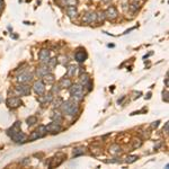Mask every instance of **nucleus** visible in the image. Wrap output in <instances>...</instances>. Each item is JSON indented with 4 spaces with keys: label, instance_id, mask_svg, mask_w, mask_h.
Wrapping results in <instances>:
<instances>
[{
    "label": "nucleus",
    "instance_id": "25",
    "mask_svg": "<svg viewBox=\"0 0 169 169\" xmlns=\"http://www.w3.org/2000/svg\"><path fill=\"white\" fill-rule=\"evenodd\" d=\"M109 151L112 153H118V152H121V147H118L117 144H114V146H112L109 148Z\"/></svg>",
    "mask_w": 169,
    "mask_h": 169
},
{
    "label": "nucleus",
    "instance_id": "21",
    "mask_svg": "<svg viewBox=\"0 0 169 169\" xmlns=\"http://www.w3.org/2000/svg\"><path fill=\"white\" fill-rule=\"evenodd\" d=\"M86 152V149L84 147H79V148H74V151H72V155L74 157H78V156H81V155H84Z\"/></svg>",
    "mask_w": 169,
    "mask_h": 169
},
{
    "label": "nucleus",
    "instance_id": "10",
    "mask_svg": "<svg viewBox=\"0 0 169 169\" xmlns=\"http://www.w3.org/2000/svg\"><path fill=\"white\" fill-rule=\"evenodd\" d=\"M7 105L9 106L10 108H17L21 105V98L18 97H9L7 99Z\"/></svg>",
    "mask_w": 169,
    "mask_h": 169
},
{
    "label": "nucleus",
    "instance_id": "4",
    "mask_svg": "<svg viewBox=\"0 0 169 169\" xmlns=\"http://www.w3.org/2000/svg\"><path fill=\"white\" fill-rule=\"evenodd\" d=\"M104 12H105V17L107 18V19H109V21H114V19H116L117 16H118V12H117L116 8L113 7V6L108 7Z\"/></svg>",
    "mask_w": 169,
    "mask_h": 169
},
{
    "label": "nucleus",
    "instance_id": "30",
    "mask_svg": "<svg viewBox=\"0 0 169 169\" xmlns=\"http://www.w3.org/2000/svg\"><path fill=\"white\" fill-rule=\"evenodd\" d=\"M58 62H60L62 65H65V64H68L69 60H68V58H67V56H60V58L58 59Z\"/></svg>",
    "mask_w": 169,
    "mask_h": 169
},
{
    "label": "nucleus",
    "instance_id": "1",
    "mask_svg": "<svg viewBox=\"0 0 169 169\" xmlns=\"http://www.w3.org/2000/svg\"><path fill=\"white\" fill-rule=\"evenodd\" d=\"M61 111H62V114L67 115L69 117H74L78 112H79V105H78V102H76L74 99H69L67 102H63L61 104Z\"/></svg>",
    "mask_w": 169,
    "mask_h": 169
},
{
    "label": "nucleus",
    "instance_id": "11",
    "mask_svg": "<svg viewBox=\"0 0 169 169\" xmlns=\"http://www.w3.org/2000/svg\"><path fill=\"white\" fill-rule=\"evenodd\" d=\"M97 21V14L93 11H88L82 18V23H87V24H91L93 21Z\"/></svg>",
    "mask_w": 169,
    "mask_h": 169
},
{
    "label": "nucleus",
    "instance_id": "26",
    "mask_svg": "<svg viewBox=\"0 0 169 169\" xmlns=\"http://www.w3.org/2000/svg\"><path fill=\"white\" fill-rule=\"evenodd\" d=\"M52 102H53V100H52ZM62 103H63L62 98H61V97H56V99L53 102V106H54V107H60Z\"/></svg>",
    "mask_w": 169,
    "mask_h": 169
},
{
    "label": "nucleus",
    "instance_id": "34",
    "mask_svg": "<svg viewBox=\"0 0 169 169\" xmlns=\"http://www.w3.org/2000/svg\"><path fill=\"white\" fill-rule=\"evenodd\" d=\"M162 95H164V100H165L166 103H168V91H164Z\"/></svg>",
    "mask_w": 169,
    "mask_h": 169
},
{
    "label": "nucleus",
    "instance_id": "18",
    "mask_svg": "<svg viewBox=\"0 0 169 169\" xmlns=\"http://www.w3.org/2000/svg\"><path fill=\"white\" fill-rule=\"evenodd\" d=\"M37 100L40 103H42V104H44V103H51L53 100V96L52 94H47V95H45L44 97H38Z\"/></svg>",
    "mask_w": 169,
    "mask_h": 169
},
{
    "label": "nucleus",
    "instance_id": "28",
    "mask_svg": "<svg viewBox=\"0 0 169 169\" xmlns=\"http://www.w3.org/2000/svg\"><path fill=\"white\" fill-rule=\"evenodd\" d=\"M37 122V117L36 116H31L27 118V124L28 125H33V124H35Z\"/></svg>",
    "mask_w": 169,
    "mask_h": 169
},
{
    "label": "nucleus",
    "instance_id": "35",
    "mask_svg": "<svg viewBox=\"0 0 169 169\" xmlns=\"http://www.w3.org/2000/svg\"><path fill=\"white\" fill-rule=\"evenodd\" d=\"M159 123H160L159 121L153 122V123H152V125H151V127H152V128H157V127H158V125H159Z\"/></svg>",
    "mask_w": 169,
    "mask_h": 169
},
{
    "label": "nucleus",
    "instance_id": "14",
    "mask_svg": "<svg viewBox=\"0 0 169 169\" xmlns=\"http://www.w3.org/2000/svg\"><path fill=\"white\" fill-rule=\"evenodd\" d=\"M19 131H21V122H16V123L7 131V134H8L9 137H11V135H14L15 133H17V132H19Z\"/></svg>",
    "mask_w": 169,
    "mask_h": 169
},
{
    "label": "nucleus",
    "instance_id": "5",
    "mask_svg": "<svg viewBox=\"0 0 169 169\" xmlns=\"http://www.w3.org/2000/svg\"><path fill=\"white\" fill-rule=\"evenodd\" d=\"M45 127H46V131L50 132V133H52V134L59 133V132L62 131V126L60 125V123H56V122H52V123H50L47 126Z\"/></svg>",
    "mask_w": 169,
    "mask_h": 169
},
{
    "label": "nucleus",
    "instance_id": "7",
    "mask_svg": "<svg viewBox=\"0 0 169 169\" xmlns=\"http://www.w3.org/2000/svg\"><path fill=\"white\" fill-rule=\"evenodd\" d=\"M33 90L37 94V95H43L44 91H45V84L43 81L38 80V81H35L33 84Z\"/></svg>",
    "mask_w": 169,
    "mask_h": 169
},
{
    "label": "nucleus",
    "instance_id": "33",
    "mask_svg": "<svg viewBox=\"0 0 169 169\" xmlns=\"http://www.w3.org/2000/svg\"><path fill=\"white\" fill-rule=\"evenodd\" d=\"M141 146V141L140 140H134V144H133V148H139Z\"/></svg>",
    "mask_w": 169,
    "mask_h": 169
},
{
    "label": "nucleus",
    "instance_id": "13",
    "mask_svg": "<svg viewBox=\"0 0 169 169\" xmlns=\"http://www.w3.org/2000/svg\"><path fill=\"white\" fill-rule=\"evenodd\" d=\"M49 72H50V69H49V67L45 65V64H43V65L38 67V68L36 69V76L40 77V78L44 77L45 74H47Z\"/></svg>",
    "mask_w": 169,
    "mask_h": 169
},
{
    "label": "nucleus",
    "instance_id": "31",
    "mask_svg": "<svg viewBox=\"0 0 169 169\" xmlns=\"http://www.w3.org/2000/svg\"><path fill=\"white\" fill-rule=\"evenodd\" d=\"M137 156H128L125 161H126L127 164H133L134 161H137Z\"/></svg>",
    "mask_w": 169,
    "mask_h": 169
},
{
    "label": "nucleus",
    "instance_id": "37",
    "mask_svg": "<svg viewBox=\"0 0 169 169\" xmlns=\"http://www.w3.org/2000/svg\"><path fill=\"white\" fill-rule=\"evenodd\" d=\"M3 9V2H2V0H0V12L2 11Z\"/></svg>",
    "mask_w": 169,
    "mask_h": 169
},
{
    "label": "nucleus",
    "instance_id": "23",
    "mask_svg": "<svg viewBox=\"0 0 169 169\" xmlns=\"http://www.w3.org/2000/svg\"><path fill=\"white\" fill-rule=\"evenodd\" d=\"M36 132H37V134H38V137H43L46 133H47V131H46V127L44 126V125H40V126L37 127V130H36Z\"/></svg>",
    "mask_w": 169,
    "mask_h": 169
},
{
    "label": "nucleus",
    "instance_id": "6",
    "mask_svg": "<svg viewBox=\"0 0 169 169\" xmlns=\"http://www.w3.org/2000/svg\"><path fill=\"white\" fill-rule=\"evenodd\" d=\"M17 80H18V82H21V84H28V82H31L33 80V74H30V72H23L18 76V78H17Z\"/></svg>",
    "mask_w": 169,
    "mask_h": 169
},
{
    "label": "nucleus",
    "instance_id": "32",
    "mask_svg": "<svg viewBox=\"0 0 169 169\" xmlns=\"http://www.w3.org/2000/svg\"><path fill=\"white\" fill-rule=\"evenodd\" d=\"M60 90H61V87H60V86H53L51 91H52V94H56V95H58V94L60 93Z\"/></svg>",
    "mask_w": 169,
    "mask_h": 169
},
{
    "label": "nucleus",
    "instance_id": "29",
    "mask_svg": "<svg viewBox=\"0 0 169 169\" xmlns=\"http://www.w3.org/2000/svg\"><path fill=\"white\" fill-rule=\"evenodd\" d=\"M37 139H40V137H38L37 132L35 131V132H32V134L30 135V137H28L27 140H28V141H35V140H37Z\"/></svg>",
    "mask_w": 169,
    "mask_h": 169
},
{
    "label": "nucleus",
    "instance_id": "36",
    "mask_svg": "<svg viewBox=\"0 0 169 169\" xmlns=\"http://www.w3.org/2000/svg\"><path fill=\"white\" fill-rule=\"evenodd\" d=\"M168 122H167V123H166V124H165V126H164V132H166V133H167V132H168Z\"/></svg>",
    "mask_w": 169,
    "mask_h": 169
},
{
    "label": "nucleus",
    "instance_id": "24",
    "mask_svg": "<svg viewBox=\"0 0 169 169\" xmlns=\"http://www.w3.org/2000/svg\"><path fill=\"white\" fill-rule=\"evenodd\" d=\"M56 63H58V60H56V59H50V60H49V62H47L46 64H47L49 69H50V70H52L53 68L56 65Z\"/></svg>",
    "mask_w": 169,
    "mask_h": 169
},
{
    "label": "nucleus",
    "instance_id": "16",
    "mask_svg": "<svg viewBox=\"0 0 169 169\" xmlns=\"http://www.w3.org/2000/svg\"><path fill=\"white\" fill-rule=\"evenodd\" d=\"M51 118L53 120V122H56V123H61L63 121V117H62V114L58 111H53L52 114H51Z\"/></svg>",
    "mask_w": 169,
    "mask_h": 169
},
{
    "label": "nucleus",
    "instance_id": "22",
    "mask_svg": "<svg viewBox=\"0 0 169 169\" xmlns=\"http://www.w3.org/2000/svg\"><path fill=\"white\" fill-rule=\"evenodd\" d=\"M77 67L76 65H70L69 68H68V70H67V77H74L76 72H77Z\"/></svg>",
    "mask_w": 169,
    "mask_h": 169
},
{
    "label": "nucleus",
    "instance_id": "2",
    "mask_svg": "<svg viewBox=\"0 0 169 169\" xmlns=\"http://www.w3.org/2000/svg\"><path fill=\"white\" fill-rule=\"evenodd\" d=\"M70 95L72 97V99H74L76 102H81L84 97L82 84H71L70 86Z\"/></svg>",
    "mask_w": 169,
    "mask_h": 169
},
{
    "label": "nucleus",
    "instance_id": "3",
    "mask_svg": "<svg viewBox=\"0 0 169 169\" xmlns=\"http://www.w3.org/2000/svg\"><path fill=\"white\" fill-rule=\"evenodd\" d=\"M15 90H16V93H17L18 95H21V96H28L31 94V87L27 86L26 84L16 86Z\"/></svg>",
    "mask_w": 169,
    "mask_h": 169
},
{
    "label": "nucleus",
    "instance_id": "17",
    "mask_svg": "<svg viewBox=\"0 0 169 169\" xmlns=\"http://www.w3.org/2000/svg\"><path fill=\"white\" fill-rule=\"evenodd\" d=\"M71 84H72L71 80H70L69 78H65V77H64V78H62V79L60 80V84H59V86H60L61 88H70Z\"/></svg>",
    "mask_w": 169,
    "mask_h": 169
},
{
    "label": "nucleus",
    "instance_id": "8",
    "mask_svg": "<svg viewBox=\"0 0 169 169\" xmlns=\"http://www.w3.org/2000/svg\"><path fill=\"white\" fill-rule=\"evenodd\" d=\"M87 56H88V54H87V52L84 51V49H79V50H77V52L74 53V59L79 63L84 62V60L87 59Z\"/></svg>",
    "mask_w": 169,
    "mask_h": 169
},
{
    "label": "nucleus",
    "instance_id": "12",
    "mask_svg": "<svg viewBox=\"0 0 169 169\" xmlns=\"http://www.w3.org/2000/svg\"><path fill=\"white\" fill-rule=\"evenodd\" d=\"M38 58H40V61L42 62L43 64L47 63L49 60H50V51L49 50H42L40 54H38Z\"/></svg>",
    "mask_w": 169,
    "mask_h": 169
},
{
    "label": "nucleus",
    "instance_id": "38",
    "mask_svg": "<svg viewBox=\"0 0 169 169\" xmlns=\"http://www.w3.org/2000/svg\"><path fill=\"white\" fill-rule=\"evenodd\" d=\"M102 1H103V2H105V3H108L111 0H102Z\"/></svg>",
    "mask_w": 169,
    "mask_h": 169
},
{
    "label": "nucleus",
    "instance_id": "9",
    "mask_svg": "<svg viewBox=\"0 0 169 169\" xmlns=\"http://www.w3.org/2000/svg\"><path fill=\"white\" fill-rule=\"evenodd\" d=\"M11 139H12V141H15L16 143H25L26 141H27V137L21 132H17V133H15L14 135H11Z\"/></svg>",
    "mask_w": 169,
    "mask_h": 169
},
{
    "label": "nucleus",
    "instance_id": "19",
    "mask_svg": "<svg viewBox=\"0 0 169 169\" xmlns=\"http://www.w3.org/2000/svg\"><path fill=\"white\" fill-rule=\"evenodd\" d=\"M43 80H44V82H45V84H53V82H54V80H55V77H54V74L49 72V74H45V76L43 77Z\"/></svg>",
    "mask_w": 169,
    "mask_h": 169
},
{
    "label": "nucleus",
    "instance_id": "15",
    "mask_svg": "<svg viewBox=\"0 0 169 169\" xmlns=\"http://www.w3.org/2000/svg\"><path fill=\"white\" fill-rule=\"evenodd\" d=\"M67 15L72 19V18H76L77 15H78V10L76 8V6H68L67 8Z\"/></svg>",
    "mask_w": 169,
    "mask_h": 169
},
{
    "label": "nucleus",
    "instance_id": "27",
    "mask_svg": "<svg viewBox=\"0 0 169 169\" xmlns=\"http://www.w3.org/2000/svg\"><path fill=\"white\" fill-rule=\"evenodd\" d=\"M105 19H106L105 12H104V11H99V12L97 14V21H104Z\"/></svg>",
    "mask_w": 169,
    "mask_h": 169
},
{
    "label": "nucleus",
    "instance_id": "20",
    "mask_svg": "<svg viewBox=\"0 0 169 169\" xmlns=\"http://www.w3.org/2000/svg\"><path fill=\"white\" fill-rule=\"evenodd\" d=\"M91 81V79H90V77H89V74H81L80 76V82H81V84L82 86H86L87 84H89Z\"/></svg>",
    "mask_w": 169,
    "mask_h": 169
}]
</instances>
